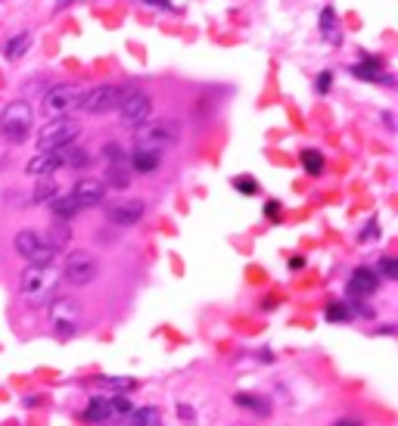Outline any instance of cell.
I'll list each match as a JSON object with an SVG mask.
<instances>
[{
	"label": "cell",
	"instance_id": "obj_1",
	"mask_svg": "<svg viewBox=\"0 0 398 426\" xmlns=\"http://www.w3.org/2000/svg\"><path fill=\"white\" fill-rule=\"evenodd\" d=\"M56 287H59V274L53 271V264H47V268L28 264L22 280H19V289H22L28 305H44V302H50L56 296Z\"/></svg>",
	"mask_w": 398,
	"mask_h": 426
},
{
	"label": "cell",
	"instance_id": "obj_2",
	"mask_svg": "<svg viewBox=\"0 0 398 426\" xmlns=\"http://www.w3.org/2000/svg\"><path fill=\"white\" fill-rule=\"evenodd\" d=\"M35 125V109L25 100H12L10 106L0 113V134H3L10 144H25V137L31 134Z\"/></svg>",
	"mask_w": 398,
	"mask_h": 426
},
{
	"label": "cell",
	"instance_id": "obj_3",
	"mask_svg": "<svg viewBox=\"0 0 398 426\" xmlns=\"http://www.w3.org/2000/svg\"><path fill=\"white\" fill-rule=\"evenodd\" d=\"M81 134V125L75 119H53L37 131V153H56L75 144V137Z\"/></svg>",
	"mask_w": 398,
	"mask_h": 426
},
{
	"label": "cell",
	"instance_id": "obj_4",
	"mask_svg": "<svg viewBox=\"0 0 398 426\" xmlns=\"http://www.w3.org/2000/svg\"><path fill=\"white\" fill-rule=\"evenodd\" d=\"M180 137V128L178 122H153V125H140L134 131V150H153V153H162L165 146L178 144Z\"/></svg>",
	"mask_w": 398,
	"mask_h": 426
},
{
	"label": "cell",
	"instance_id": "obj_5",
	"mask_svg": "<svg viewBox=\"0 0 398 426\" xmlns=\"http://www.w3.org/2000/svg\"><path fill=\"white\" fill-rule=\"evenodd\" d=\"M81 97H84V90L81 88H72V84H56V88H50L47 94H44L41 109H44V115H47L50 122L53 119H68L75 109H81Z\"/></svg>",
	"mask_w": 398,
	"mask_h": 426
},
{
	"label": "cell",
	"instance_id": "obj_6",
	"mask_svg": "<svg viewBox=\"0 0 398 426\" xmlns=\"http://www.w3.org/2000/svg\"><path fill=\"white\" fill-rule=\"evenodd\" d=\"M100 274V264L97 258L91 255V252L84 249H75L66 255V264H62V280L68 283V287H87V283H93Z\"/></svg>",
	"mask_w": 398,
	"mask_h": 426
},
{
	"label": "cell",
	"instance_id": "obj_7",
	"mask_svg": "<svg viewBox=\"0 0 398 426\" xmlns=\"http://www.w3.org/2000/svg\"><path fill=\"white\" fill-rule=\"evenodd\" d=\"M12 246H16V252L25 258L28 264H37V268H47V264H53L56 252L47 246V240L41 237L37 231H19L16 240H12Z\"/></svg>",
	"mask_w": 398,
	"mask_h": 426
},
{
	"label": "cell",
	"instance_id": "obj_8",
	"mask_svg": "<svg viewBox=\"0 0 398 426\" xmlns=\"http://www.w3.org/2000/svg\"><path fill=\"white\" fill-rule=\"evenodd\" d=\"M149 113H153V100L137 88H124V97H122V103H118V119H122V125H128V128L146 125Z\"/></svg>",
	"mask_w": 398,
	"mask_h": 426
},
{
	"label": "cell",
	"instance_id": "obj_9",
	"mask_svg": "<svg viewBox=\"0 0 398 426\" xmlns=\"http://www.w3.org/2000/svg\"><path fill=\"white\" fill-rule=\"evenodd\" d=\"M122 97H124V88H115V84H100V88H93V90H84V97H81V109H84L87 115H106V113H112V109H118Z\"/></svg>",
	"mask_w": 398,
	"mask_h": 426
},
{
	"label": "cell",
	"instance_id": "obj_10",
	"mask_svg": "<svg viewBox=\"0 0 398 426\" xmlns=\"http://www.w3.org/2000/svg\"><path fill=\"white\" fill-rule=\"evenodd\" d=\"M143 212H146L143 200H118L106 206V221L115 227H134L143 218Z\"/></svg>",
	"mask_w": 398,
	"mask_h": 426
},
{
	"label": "cell",
	"instance_id": "obj_11",
	"mask_svg": "<svg viewBox=\"0 0 398 426\" xmlns=\"http://www.w3.org/2000/svg\"><path fill=\"white\" fill-rule=\"evenodd\" d=\"M50 324L59 336H72L78 330V305L68 299H59L53 308H50Z\"/></svg>",
	"mask_w": 398,
	"mask_h": 426
},
{
	"label": "cell",
	"instance_id": "obj_12",
	"mask_svg": "<svg viewBox=\"0 0 398 426\" xmlns=\"http://www.w3.org/2000/svg\"><path fill=\"white\" fill-rule=\"evenodd\" d=\"M72 196H75V202H78L81 209L100 206V202L106 200V184L100 181V177H84V181H78V184H75Z\"/></svg>",
	"mask_w": 398,
	"mask_h": 426
},
{
	"label": "cell",
	"instance_id": "obj_13",
	"mask_svg": "<svg viewBox=\"0 0 398 426\" xmlns=\"http://www.w3.org/2000/svg\"><path fill=\"white\" fill-rule=\"evenodd\" d=\"M379 287V274L373 268H354L352 277H348V293L358 296V299H367L373 296Z\"/></svg>",
	"mask_w": 398,
	"mask_h": 426
},
{
	"label": "cell",
	"instance_id": "obj_14",
	"mask_svg": "<svg viewBox=\"0 0 398 426\" xmlns=\"http://www.w3.org/2000/svg\"><path fill=\"white\" fill-rule=\"evenodd\" d=\"M62 168V150L56 153H37V156L28 159V165H25V171L35 177H53V171Z\"/></svg>",
	"mask_w": 398,
	"mask_h": 426
},
{
	"label": "cell",
	"instance_id": "obj_15",
	"mask_svg": "<svg viewBox=\"0 0 398 426\" xmlns=\"http://www.w3.org/2000/svg\"><path fill=\"white\" fill-rule=\"evenodd\" d=\"M352 75L364 78V81H377V84H395V81H392L389 72H386L383 66H379V59H373V57H367L364 63L352 66Z\"/></svg>",
	"mask_w": 398,
	"mask_h": 426
},
{
	"label": "cell",
	"instance_id": "obj_16",
	"mask_svg": "<svg viewBox=\"0 0 398 426\" xmlns=\"http://www.w3.org/2000/svg\"><path fill=\"white\" fill-rule=\"evenodd\" d=\"M162 165V153H153V150H134L131 153V168L140 171V175H149Z\"/></svg>",
	"mask_w": 398,
	"mask_h": 426
},
{
	"label": "cell",
	"instance_id": "obj_17",
	"mask_svg": "<svg viewBox=\"0 0 398 426\" xmlns=\"http://www.w3.org/2000/svg\"><path fill=\"white\" fill-rule=\"evenodd\" d=\"M47 246L53 252H62L68 246V240H72V231H68V221H50V231H47Z\"/></svg>",
	"mask_w": 398,
	"mask_h": 426
},
{
	"label": "cell",
	"instance_id": "obj_18",
	"mask_svg": "<svg viewBox=\"0 0 398 426\" xmlns=\"http://www.w3.org/2000/svg\"><path fill=\"white\" fill-rule=\"evenodd\" d=\"M50 212L56 215V221H72L75 215L81 212V206L75 202V196L68 193V196H56V200L50 202Z\"/></svg>",
	"mask_w": 398,
	"mask_h": 426
},
{
	"label": "cell",
	"instance_id": "obj_19",
	"mask_svg": "<svg viewBox=\"0 0 398 426\" xmlns=\"http://www.w3.org/2000/svg\"><path fill=\"white\" fill-rule=\"evenodd\" d=\"M128 423L131 426H159L162 423V411L159 407H153V405H143V407H137V411H131Z\"/></svg>",
	"mask_w": 398,
	"mask_h": 426
},
{
	"label": "cell",
	"instance_id": "obj_20",
	"mask_svg": "<svg viewBox=\"0 0 398 426\" xmlns=\"http://www.w3.org/2000/svg\"><path fill=\"white\" fill-rule=\"evenodd\" d=\"M84 420L87 423H109V398L93 395L91 405H87V411H84Z\"/></svg>",
	"mask_w": 398,
	"mask_h": 426
},
{
	"label": "cell",
	"instance_id": "obj_21",
	"mask_svg": "<svg viewBox=\"0 0 398 426\" xmlns=\"http://www.w3.org/2000/svg\"><path fill=\"white\" fill-rule=\"evenodd\" d=\"M91 165V153L84 146H66L62 150V168H87Z\"/></svg>",
	"mask_w": 398,
	"mask_h": 426
},
{
	"label": "cell",
	"instance_id": "obj_22",
	"mask_svg": "<svg viewBox=\"0 0 398 426\" xmlns=\"http://www.w3.org/2000/svg\"><path fill=\"white\" fill-rule=\"evenodd\" d=\"M56 196H59V187H56L53 177H41L35 193H31V202H35V206H44V202H53Z\"/></svg>",
	"mask_w": 398,
	"mask_h": 426
},
{
	"label": "cell",
	"instance_id": "obj_23",
	"mask_svg": "<svg viewBox=\"0 0 398 426\" xmlns=\"http://www.w3.org/2000/svg\"><path fill=\"white\" fill-rule=\"evenodd\" d=\"M321 35L330 41V44H339V26H336V13L330 7H323L321 10Z\"/></svg>",
	"mask_w": 398,
	"mask_h": 426
},
{
	"label": "cell",
	"instance_id": "obj_24",
	"mask_svg": "<svg viewBox=\"0 0 398 426\" xmlns=\"http://www.w3.org/2000/svg\"><path fill=\"white\" fill-rule=\"evenodd\" d=\"M131 398L128 395H112L109 398V420H115V423H122V420H128L131 417Z\"/></svg>",
	"mask_w": 398,
	"mask_h": 426
},
{
	"label": "cell",
	"instance_id": "obj_25",
	"mask_svg": "<svg viewBox=\"0 0 398 426\" xmlns=\"http://www.w3.org/2000/svg\"><path fill=\"white\" fill-rule=\"evenodd\" d=\"M106 187H115V190H124L131 184V171L124 168V165H109V171H106Z\"/></svg>",
	"mask_w": 398,
	"mask_h": 426
},
{
	"label": "cell",
	"instance_id": "obj_26",
	"mask_svg": "<svg viewBox=\"0 0 398 426\" xmlns=\"http://www.w3.org/2000/svg\"><path fill=\"white\" fill-rule=\"evenodd\" d=\"M234 401H236L240 407H249V411L261 414V417H265V414L271 411V405H267L265 398H258V395H249V392H236V395H234Z\"/></svg>",
	"mask_w": 398,
	"mask_h": 426
},
{
	"label": "cell",
	"instance_id": "obj_27",
	"mask_svg": "<svg viewBox=\"0 0 398 426\" xmlns=\"http://www.w3.org/2000/svg\"><path fill=\"white\" fill-rule=\"evenodd\" d=\"M31 47V38L28 35H16V38H10L6 41V47H3V53H6V59H19V57H25V50Z\"/></svg>",
	"mask_w": 398,
	"mask_h": 426
},
{
	"label": "cell",
	"instance_id": "obj_28",
	"mask_svg": "<svg viewBox=\"0 0 398 426\" xmlns=\"http://www.w3.org/2000/svg\"><path fill=\"white\" fill-rule=\"evenodd\" d=\"M100 383L103 386H112V389H118V392H131V389H137V380L134 376H100Z\"/></svg>",
	"mask_w": 398,
	"mask_h": 426
},
{
	"label": "cell",
	"instance_id": "obj_29",
	"mask_svg": "<svg viewBox=\"0 0 398 426\" xmlns=\"http://www.w3.org/2000/svg\"><path fill=\"white\" fill-rule=\"evenodd\" d=\"M302 165L308 175H321L323 171V156L317 150H302Z\"/></svg>",
	"mask_w": 398,
	"mask_h": 426
},
{
	"label": "cell",
	"instance_id": "obj_30",
	"mask_svg": "<svg viewBox=\"0 0 398 426\" xmlns=\"http://www.w3.org/2000/svg\"><path fill=\"white\" fill-rule=\"evenodd\" d=\"M327 320H333V324H345V320H352V308L342 305V302H330L327 305Z\"/></svg>",
	"mask_w": 398,
	"mask_h": 426
},
{
	"label": "cell",
	"instance_id": "obj_31",
	"mask_svg": "<svg viewBox=\"0 0 398 426\" xmlns=\"http://www.w3.org/2000/svg\"><path fill=\"white\" fill-rule=\"evenodd\" d=\"M234 190H236V193L255 196V193H258V181H255L252 175H236V177H234Z\"/></svg>",
	"mask_w": 398,
	"mask_h": 426
},
{
	"label": "cell",
	"instance_id": "obj_32",
	"mask_svg": "<svg viewBox=\"0 0 398 426\" xmlns=\"http://www.w3.org/2000/svg\"><path fill=\"white\" fill-rule=\"evenodd\" d=\"M103 159H106V165H124V150L118 144H106Z\"/></svg>",
	"mask_w": 398,
	"mask_h": 426
},
{
	"label": "cell",
	"instance_id": "obj_33",
	"mask_svg": "<svg viewBox=\"0 0 398 426\" xmlns=\"http://www.w3.org/2000/svg\"><path fill=\"white\" fill-rule=\"evenodd\" d=\"M377 271L386 277V280H395V277H398V262L392 255H383V258H379V264H377Z\"/></svg>",
	"mask_w": 398,
	"mask_h": 426
},
{
	"label": "cell",
	"instance_id": "obj_34",
	"mask_svg": "<svg viewBox=\"0 0 398 426\" xmlns=\"http://www.w3.org/2000/svg\"><path fill=\"white\" fill-rule=\"evenodd\" d=\"M330 84H333V72H321V75H317V81H314V90H317V94H327Z\"/></svg>",
	"mask_w": 398,
	"mask_h": 426
},
{
	"label": "cell",
	"instance_id": "obj_35",
	"mask_svg": "<svg viewBox=\"0 0 398 426\" xmlns=\"http://www.w3.org/2000/svg\"><path fill=\"white\" fill-rule=\"evenodd\" d=\"M280 212H283V206H280L277 200H267V202H265V218L277 221V218H280Z\"/></svg>",
	"mask_w": 398,
	"mask_h": 426
},
{
	"label": "cell",
	"instance_id": "obj_36",
	"mask_svg": "<svg viewBox=\"0 0 398 426\" xmlns=\"http://www.w3.org/2000/svg\"><path fill=\"white\" fill-rule=\"evenodd\" d=\"M379 237V227H377V221H370V224L361 231V240H377Z\"/></svg>",
	"mask_w": 398,
	"mask_h": 426
},
{
	"label": "cell",
	"instance_id": "obj_37",
	"mask_svg": "<svg viewBox=\"0 0 398 426\" xmlns=\"http://www.w3.org/2000/svg\"><path fill=\"white\" fill-rule=\"evenodd\" d=\"M178 414H180V417L187 420V423H193V417H196V414H193V407H190V405H178Z\"/></svg>",
	"mask_w": 398,
	"mask_h": 426
},
{
	"label": "cell",
	"instance_id": "obj_38",
	"mask_svg": "<svg viewBox=\"0 0 398 426\" xmlns=\"http://www.w3.org/2000/svg\"><path fill=\"white\" fill-rule=\"evenodd\" d=\"M302 264H305V258H290V268H292V271H298Z\"/></svg>",
	"mask_w": 398,
	"mask_h": 426
},
{
	"label": "cell",
	"instance_id": "obj_39",
	"mask_svg": "<svg viewBox=\"0 0 398 426\" xmlns=\"http://www.w3.org/2000/svg\"><path fill=\"white\" fill-rule=\"evenodd\" d=\"M333 426H361V423H358V420H336Z\"/></svg>",
	"mask_w": 398,
	"mask_h": 426
},
{
	"label": "cell",
	"instance_id": "obj_40",
	"mask_svg": "<svg viewBox=\"0 0 398 426\" xmlns=\"http://www.w3.org/2000/svg\"><path fill=\"white\" fill-rule=\"evenodd\" d=\"M143 3H149V7H168V0H143Z\"/></svg>",
	"mask_w": 398,
	"mask_h": 426
},
{
	"label": "cell",
	"instance_id": "obj_41",
	"mask_svg": "<svg viewBox=\"0 0 398 426\" xmlns=\"http://www.w3.org/2000/svg\"><path fill=\"white\" fill-rule=\"evenodd\" d=\"M72 3H75V0H56V7H59V10L62 7H72Z\"/></svg>",
	"mask_w": 398,
	"mask_h": 426
}]
</instances>
